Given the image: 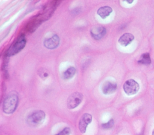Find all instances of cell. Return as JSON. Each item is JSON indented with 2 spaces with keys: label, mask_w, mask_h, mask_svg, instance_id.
<instances>
[{
  "label": "cell",
  "mask_w": 154,
  "mask_h": 135,
  "mask_svg": "<svg viewBox=\"0 0 154 135\" xmlns=\"http://www.w3.org/2000/svg\"><path fill=\"white\" fill-rule=\"evenodd\" d=\"M60 3V1H52L45 5L42 10L28 22L25 27V31L29 33L34 32L41 24L51 18Z\"/></svg>",
  "instance_id": "6da1fadb"
},
{
  "label": "cell",
  "mask_w": 154,
  "mask_h": 135,
  "mask_svg": "<svg viewBox=\"0 0 154 135\" xmlns=\"http://www.w3.org/2000/svg\"><path fill=\"white\" fill-rule=\"evenodd\" d=\"M19 103L18 94L15 91L10 92L5 98L2 104V110L6 114H11L16 110Z\"/></svg>",
  "instance_id": "7a4b0ae2"
},
{
  "label": "cell",
  "mask_w": 154,
  "mask_h": 135,
  "mask_svg": "<svg viewBox=\"0 0 154 135\" xmlns=\"http://www.w3.org/2000/svg\"><path fill=\"white\" fill-rule=\"evenodd\" d=\"M26 43V37L24 34H19L13 41L9 48L5 51V53L8 56H12L20 52L25 47Z\"/></svg>",
  "instance_id": "3957f363"
},
{
  "label": "cell",
  "mask_w": 154,
  "mask_h": 135,
  "mask_svg": "<svg viewBox=\"0 0 154 135\" xmlns=\"http://www.w3.org/2000/svg\"><path fill=\"white\" fill-rule=\"evenodd\" d=\"M46 114L42 110H37L31 113L27 117L26 122L31 127H36L42 124L45 119Z\"/></svg>",
  "instance_id": "277c9868"
},
{
  "label": "cell",
  "mask_w": 154,
  "mask_h": 135,
  "mask_svg": "<svg viewBox=\"0 0 154 135\" xmlns=\"http://www.w3.org/2000/svg\"><path fill=\"white\" fill-rule=\"evenodd\" d=\"M123 88L128 95H132L138 92L140 85L135 80L129 79L124 83Z\"/></svg>",
  "instance_id": "5b68a950"
},
{
  "label": "cell",
  "mask_w": 154,
  "mask_h": 135,
  "mask_svg": "<svg viewBox=\"0 0 154 135\" xmlns=\"http://www.w3.org/2000/svg\"><path fill=\"white\" fill-rule=\"evenodd\" d=\"M83 100L82 94L79 92L72 93L68 98L67 101V106L69 109H73L78 107Z\"/></svg>",
  "instance_id": "8992f818"
},
{
  "label": "cell",
  "mask_w": 154,
  "mask_h": 135,
  "mask_svg": "<svg viewBox=\"0 0 154 135\" xmlns=\"http://www.w3.org/2000/svg\"><path fill=\"white\" fill-rule=\"evenodd\" d=\"M60 39L58 35L54 34L51 37L45 38L43 41L44 46L50 50L55 49L59 46Z\"/></svg>",
  "instance_id": "52a82bcc"
},
{
  "label": "cell",
  "mask_w": 154,
  "mask_h": 135,
  "mask_svg": "<svg viewBox=\"0 0 154 135\" xmlns=\"http://www.w3.org/2000/svg\"><path fill=\"white\" fill-rule=\"evenodd\" d=\"M92 121V116L90 113H84L79 121L78 124V127L79 130L81 133H85L87 130V128Z\"/></svg>",
  "instance_id": "ba28073f"
},
{
  "label": "cell",
  "mask_w": 154,
  "mask_h": 135,
  "mask_svg": "<svg viewBox=\"0 0 154 135\" xmlns=\"http://www.w3.org/2000/svg\"><path fill=\"white\" fill-rule=\"evenodd\" d=\"M106 33V29L104 26H96L94 27L90 30V34L91 37L96 40H99L102 38Z\"/></svg>",
  "instance_id": "9c48e42d"
},
{
  "label": "cell",
  "mask_w": 154,
  "mask_h": 135,
  "mask_svg": "<svg viewBox=\"0 0 154 135\" xmlns=\"http://www.w3.org/2000/svg\"><path fill=\"white\" fill-rule=\"evenodd\" d=\"M117 85L116 83L110 81L105 82L102 86V91L105 95H109L114 93L117 89Z\"/></svg>",
  "instance_id": "30bf717a"
},
{
  "label": "cell",
  "mask_w": 154,
  "mask_h": 135,
  "mask_svg": "<svg viewBox=\"0 0 154 135\" xmlns=\"http://www.w3.org/2000/svg\"><path fill=\"white\" fill-rule=\"evenodd\" d=\"M134 36L131 33L123 34L119 39V43L122 46H127L134 40Z\"/></svg>",
  "instance_id": "8fae6325"
},
{
  "label": "cell",
  "mask_w": 154,
  "mask_h": 135,
  "mask_svg": "<svg viewBox=\"0 0 154 135\" xmlns=\"http://www.w3.org/2000/svg\"><path fill=\"white\" fill-rule=\"evenodd\" d=\"M112 11V8L109 6H103L100 7L97 11V14L103 19L108 17Z\"/></svg>",
  "instance_id": "7c38bea8"
},
{
  "label": "cell",
  "mask_w": 154,
  "mask_h": 135,
  "mask_svg": "<svg viewBox=\"0 0 154 135\" xmlns=\"http://www.w3.org/2000/svg\"><path fill=\"white\" fill-rule=\"evenodd\" d=\"M76 74V68L74 67H70L63 73V78L69 80L74 77Z\"/></svg>",
  "instance_id": "4fadbf2b"
},
{
  "label": "cell",
  "mask_w": 154,
  "mask_h": 135,
  "mask_svg": "<svg viewBox=\"0 0 154 135\" xmlns=\"http://www.w3.org/2000/svg\"><path fill=\"white\" fill-rule=\"evenodd\" d=\"M138 63L143 65H149L151 64V59L149 53H145L142 54L140 59L138 61Z\"/></svg>",
  "instance_id": "5bb4252c"
},
{
  "label": "cell",
  "mask_w": 154,
  "mask_h": 135,
  "mask_svg": "<svg viewBox=\"0 0 154 135\" xmlns=\"http://www.w3.org/2000/svg\"><path fill=\"white\" fill-rule=\"evenodd\" d=\"M4 57L3 59V62H2V71H3L5 77L7 78L8 77L7 66H8V63L9 61V59H8L9 57L5 53H4Z\"/></svg>",
  "instance_id": "9a60e30c"
},
{
  "label": "cell",
  "mask_w": 154,
  "mask_h": 135,
  "mask_svg": "<svg viewBox=\"0 0 154 135\" xmlns=\"http://www.w3.org/2000/svg\"><path fill=\"white\" fill-rule=\"evenodd\" d=\"M114 124V121L113 119H111L107 122L102 124L101 125V127H102V128L103 129L109 130V129H111V128H112L113 127Z\"/></svg>",
  "instance_id": "2e32d148"
},
{
  "label": "cell",
  "mask_w": 154,
  "mask_h": 135,
  "mask_svg": "<svg viewBox=\"0 0 154 135\" xmlns=\"http://www.w3.org/2000/svg\"><path fill=\"white\" fill-rule=\"evenodd\" d=\"M38 74L42 79H46L49 76V72L45 68H40L38 70Z\"/></svg>",
  "instance_id": "e0dca14e"
},
{
  "label": "cell",
  "mask_w": 154,
  "mask_h": 135,
  "mask_svg": "<svg viewBox=\"0 0 154 135\" xmlns=\"http://www.w3.org/2000/svg\"><path fill=\"white\" fill-rule=\"evenodd\" d=\"M71 130L69 127H65L61 131L55 135H70Z\"/></svg>",
  "instance_id": "ac0fdd59"
},
{
  "label": "cell",
  "mask_w": 154,
  "mask_h": 135,
  "mask_svg": "<svg viewBox=\"0 0 154 135\" xmlns=\"http://www.w3.org/2000/svg\"><path fill=\"white\" fill-rule=\"evenodd\" d=\"M126 1L128 3H129V4H131V3H132L133 2V0H131V1Z\"/></svg>",
  "instance_id": "d6986e66"
},
{
  "label": "cell",
  "mask_w": 154,
  "mask_h": 135,
  "mask_svg": "<svg viewBox=\"0 0 154 135\" xmlns=\"http://www.w3.org/2000/svg\"><path fill=\"white\" fill-rule=\"evenodd\" d=\"M152 135H154V129H153V131H152Z\"/></svg>",
  "instance_id": "ffe728a7"
}]
</instances>
